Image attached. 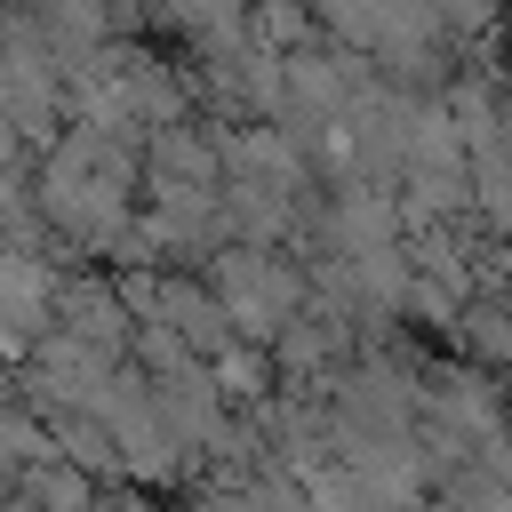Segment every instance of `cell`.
<instances>
[{
  "label": "cell",
  "mask_w": 512,
  "mask_h": 512,
  "mask_svg": "<svg viewBox=\"0 0 512 512\" xmlns=\"http://www.w3.org/2000/svg\"><path fill=\"white\" fill-rule=\"evenodd\" d=\"M152 416L200 456L208 440H216V424L232 416L224 408V392H216V376H208V360H184V368H168V376H152Z\"/></svg>",
  "instance_id": "277c9868"
},
{
  "label": "cell",
  "mask_w": 512,
  "mask_h": 512,
  "mask_svg": "<svg viewBox=\"0 0 512 512\" xmlns=\"http://www.w3.org/2000/svg\"><path fill=\"white\" fill-rule=\"evenodd\" d=\"M208 376H216L224 408H256V400H272V392H280L272 344H248V336H232L224 352H208Z\"/></svg>",
  "instance_id": "8992f818"
},
{
  "label": "cell",
  "mask_w": 512,
  "mask_h": 512,
  "mask_svg": "<svg viewBox=\"0 0 512 512\" xmlns=\"http://www.w3.org/2000/svg\"><path fill=\"white\" fill-rule=\"evenodd\" d=\"M128 360H136L144 376H168V368H184V360H200V352H192L168 320H136V328H128Z\"/></svg>",
  "instance_id": "30bf717a"
},
{
  "label": "cell",
  "mask_w": 512,
  "mask_h": 512,
  "mask_svg": "<svg viewBox=\"0 0 512 512\" xmlns=\"http://www.w3.org/2000/svg\"><path fill=\"white\" fill-rule=\"evenodd\" d=\"M248 32L264 40V48H312V40H328L320 32V16H312V0H248Z\"/></svg>",
  "instance_id": "9c48e42d"
},
{
  "label": "cell",
  "mask_w": 512,
  "mask_h": 512,
  "mask_svg": "<svg viewBox=\"0 0 512 512\" xmlns=\"http://www.w3.org/2000/svg\"><path fill=\"white\" fill-rule=\"evenodd\" d=\"M0 512H40V504H32L24 488H0Z\"/></svg>",
  "instance_id": "7c38bea8"
},
{
  "label": "cell",
  "mask_w": 512,
  "mask_h": 512,
  "mask_svg": "<svg viewBox=\"0 0 512 512\" xmlns=\"http://www.w3.org/2000/svg\"><path fill=\"white\" fill-rule=\"evenodd\" d=\"M448 344L464 360H480V368H512V288H472Z\"/></svg>",
  "instance_id": "5b68a950"
},
{
  "label": "cell",
  "mask_w": 512,
  "mask_h": 512,
  "mask_svg": "<svg viewBox=\"0 0 512 512\" xmlns=\"http://www.w3.org/2000/svg\"><path fill=\"white\" fill-rule=\"evenodd\" d=\"M48 440H56L64 464H80V472H96V480H120V440H112V424H104L96 408H56V416H48Z\"/></svg>",
  "instance_id": "52a82bcc"
},
{
  "label": "cell",
  "mask_w": 512,
  "mask_h": 512,
  "mask_svg": "<svg viewBox=\"0 0 512 512\" xmlns=\"http://www.w3.org/2000/svg\"><path fill=\"white\" fill-rule=\"evenodd\" d=\"M8 488H24L40 512H88L104 480H96V472H80V464H64V456H40V464H24Z\"/></svg>",
  "instance_id": "ba28073f"
},
{
  "label": "cell",
  "mask_w": 512,
  "mask_h": 512,
  "mask_svg": "<svg viewBox=\"0 0 512 512\" xmlns=\"http://www.w3.org/2000/svg\"><path fill=\"white\" fill-rule=\"evenodd\" d=\"M144 8H152V0H112V24H120V32H144Z\"/></svg>",
  "instance_id": "8fae6325"
},
{
  "label": "cell",
  "mask_w": 512,
  "mask_h": 512,
  "mask_svg": "<svg viewBox=\"0 0 512 512\" xmlns=\"http://www.w3.org/2000/svg\"><path fill=\"white\" fill-rule=\"evenodd\" d=\"M120 352H96V344H80V336H64V328H48L24 360H16V400L24 408H40V416H56V408H88V392L104 384V368H112Z\"/></svg>",
  "instance_id": "7a4b0ae2"
},
{
  "label": "cell",
  "mask_w": 512,
  "mask_h": 512,
  "mask_svg": "<svg viewBox=\"0 0 512 512\" xmlns=\"http://www.w3.org/2000/svg\"><path fill=\"white\" fill-rule=\"evenodd\" d=\"M200 280L216 288L232 336H248V344H272L280 320L304 312V296H312L304 256H296V248H272V240H224V248L200 264Z\"/></svg>",
  "instance_id": "6da1fadb"
},
{
  "label": "cell",
  "mask_w": 512,
  "mask_h": 512,
  "mask_svg": "<svg viewBox=\"0 0 512 512\" xmlns=\"http://www.w3.org/2000/svg\"><path fill=\"white\" fill-rule=\"evenodd\" d=\"M56 328L80 336V344H96V352H128V328H136V320H128L112 272H96V264H64V272H56Z\"/></svg>",
  "instance_id": "3957f363"
}]
</instances>
